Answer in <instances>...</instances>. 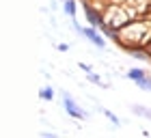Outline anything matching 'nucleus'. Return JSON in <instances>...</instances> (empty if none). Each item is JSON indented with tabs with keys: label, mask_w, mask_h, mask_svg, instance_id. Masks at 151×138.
<instances>
[{
	"label": "nucleus",
	"mask_w": 151,
	"mask_h": 138,
	"mask_svg": "<svg viewBox=\"0 0 151 138\" xmlns=\"http://www.w3.org/2000/svg\"><path fill=\"white\" fill-rule=\"evenodd\" d=\"M41 99H52V91L50 88H43V91H41Z\"/></svg>",
	"instance_id": "obj_6"
},
{
	"label": "nucleus",
	"mask_w": 151,
	"mask_h": 138,
	"mask_svg": "<svg viewBox=\"0 0 151 138\" xmlns=\"http://www.w3.org/2000/svg\"><path fill=\"white\" fill-rule=\"evenodd\" d=\"M88 80H91V82H95V84H101V80L97 78V75H93V73H88Z\"/></svg>",
	"instance_id": "obj_7"
},
{
	"label": "nucleus",
	"mask_w": 151,
	"mask_h": 138,
	"mask_svg": "<svg viewBox=\"0 0 151 138\" xmlns=\"http://www.w3.org/2000/svg\"><path fill=\"white\" fill-rule=\"evenodd\" d=\"M65 11L73 17V0H67V2H65Z\"/></svg>",
	"instance_id": "obj_5"
},
{
	"label": "nucleus",
	"mask_w": 151,
	"mask_h": 138,
	"mask_svg": "<svg viewBox=\"0 0 151 138\" xmlns=\"http://www.w3.org/2000/svg\"><path fill=\"white\" fill-rule=\"evenodd\" d=\"M127 78L134 80V82H140L142 78H145V71H142V69H129V71H127Z\"/></svg>",
	"instance_id": "obj_3"
},
{
	"label": "nucleus",
	"mask_w": 151,
	"mask_h": 138,
	"mask_svg": "<svg viewBox=\"0 0 151 138\" xmlns=\"http://www.w3.org/2000/svg\"><path fill=\"white\" fill-rule=\"evenodd\" d=\"M82 34H84V37L88 39V41H91V43L93 45H97V47H104V39H99L97 37V32H95L93 28H78Z\"/></svg>",
	"instance_id": "obj_2"
},
{
	"label": "nucleus",
	"mask_w": 151,
	"mask_h": 138,
	"mask_svg": "<svg viewBox=\"0 0 151 138\" xmlns=\"http://www.w3.org/2000/svg\"><path fill=\"white\" fill-rule=\"evenodd\" d=\"M63 97H65V108H67V112H69L71 116H76V119H84L86 112H82V110H78V106L73 104V99L69 97L67 93H63Z\"/></svg>",
	"instance_id": "obj_1"
},
{
	"label": "nucleus",
	"mask_w": 151,
	"mask_h": 138,
	"mask_svg": "<svg viewBox=\"0 0 151 138\" xmlns=\"http://www.w3.org/2000/svg\"><path fill=\"white\" fill-rule=\"evenodd\" d=\"M106 116H108V119H110L112 123H119V119H116V116H114L112 112H108V110H106Z\"/></svg>",
	"instance_id": "obj_8"
},
{
	"label": "nucleus",
	"mask_w": 151,
	"mask_h": 138,
	"mask_svg": "<svg viewBox=\"0 0 151 138\" xmlns=\"http://www.w3.org/2000/svg\"><path fill=\"white\" fill-rule=\"evenodd\" d=\"M80 69H84L86 73H91V65H84V63H80Z\"/></svg>",
	"instance_id": "obj_9"
},
{
	"label": "nucleus",
	"mask_w": 151,
	"mask_h": 138,
	"mask_svg": "<svg viewBox=\"0 0 151 138\" xmlns=\"http://www.w3.org/2000/svg\"><path fill=\"white\" fill-rule=\"evenodd\" d=\"M132 56H138V58H149L145 50H136V47H134V50H132Z\"/></svg>",
	"instance_id": "obj_4"
}]
</instances>
